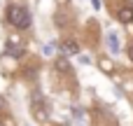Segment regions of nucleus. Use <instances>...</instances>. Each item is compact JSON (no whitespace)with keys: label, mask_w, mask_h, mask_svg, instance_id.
<instances>
[{"label":"nucleus","mask_w":133,"mask_h":126,"mask_svg":"<svg viewBox=\"0 0 133 126\" xmlns=\"http://www.w3.org/2000/svg\"><path fill=\"white\" fill-rule=\"evenodd\" d=\"M7 21H9L14 28H19V30H26V28L30 26V14H28V9L12 5V7L7 9Z\"/></svg>","instance_id":"1"},{"label":"nucleus","mask_w":133,"mask_h":126,"mask_svg":"<svg viewBox=\"0 0 133 126\" xmlns=\"http://www.w3.org/2000/svg\"><path fill=\"white\" fill-rule=\"evenodd\" d=\"M5 54L12 56V58H21V56H23V47H16L14 42H7V44H5Z\"/></svg>","instance_id":"2"},{"label":"nucleus","mask_w":133,"mask_h":126,"mask_svg":"<svg viewBox=\"0 0 133 126\" xmlns=\"http://www.w3.org/2000/svg\"><path fill=\"white\" fill-rule=\"evenodd\" d=\"M117 19H119L122 23H131L133 21V7H122V9L117 12Z\"/></svg>","instance_id":"3"},{"label":"nucleus","mask_w":133,"mask_h":126,"mask_svg":"<svg viewBox=\"0 0 133 126\" xmlns=\"http://www.w3.org/2000/svg\"><path fill=\"white\" fill-rule=\"evenodd\" d=\"M61 49H63V54H79V47H77V42H72V40H65V42H61Z\"/></svg>","instance_id":"4"},{"label":"nucleus","mask_w":133,"mask_h":126,"mask_svg":"<svg viewBox=\"0 0 133 126\" xmlns=\"http://www.w3.org/2000/svg\"><path fill=\"white\" fill-rule=\"evenodd\" d=\"M108 47H110V51H112V54H117V51H119V40H117V35H115V33H110V35H108Z\"/></svg>","instance_id":"5"},{"label":"nucleus","mask_w":133,"mask_h":126,"mask_svg":"<svg viewBox=\"0 0 133 126\" xmlns=\"http://www.w3.org/2000/svg\"><path fill=\"white\" fill-rule=\"evenodd\" d=\"M56 68H58L61 72H70V63H68L65 58H58V61H56Z\"/></svg>","instance_id":"6"},{"label":"nucleus","mask_w":133,"mask_h":126,"mask_svg":"<svg viewBox=\"0 0 133 126\" xmlns=\"http://www.w3.org/2000/svg\"><path fill=\"white\" fill-rule=\"evenodd\" d=\"M42 54H44V56H51V54H54V44H51V42H47V44H44V51H42Z\"/></svg>","instance_id":"7"},{"label":"nucleus","mask_w":133,"mask_h":126,"mask_svg":"<svg viewBox=\"0 0 133 126\" xmlns=\"http://www.w3.org/2000/svg\"><path fill=\"white\" fill-rule=\"evenodd\" d=\"M91 2H94V7H96V9L101 7V0H91Z\"/></svg>","instance_id":"8"},{"label":"nucleus","mask_w":133,"mask_h":126,"mask_svg":"<svg viewBox=\"0 0 133 126\" xmlns=\"http://www.w3.org/2000/svg\"><path fill=\"white\" fill-rule=\"evenodd\" d=\"M129 56H131V61H133V44L129 47Z\"/></svg>","instance_id":"9"},{"label":"nucleus","mask_w":133,"mask_h":126,"mask_svg":"<svg viewBox=\"0 0 133 126\" xmlns=\"http://www.w3.org/2000/svg\"><path fill=\"white\" fill-rule=\"evenodd\" d=\"M0 110H5V98H0Z\"/></svg>","instance_id":"10"},{"label":"nucleus","mask_w":133,"mask_h":126,"mask_svg":"<svg viewBox=\"0 0 133 126\" xmlns=\"http://www.w3.org/2000/svg\"><path fill=\"white\" fill-rule=\"evenodd\" d=\"M0 126H5V124H2V122H0Z\"/></svg>","instance_id":"11"}]
</instances>
